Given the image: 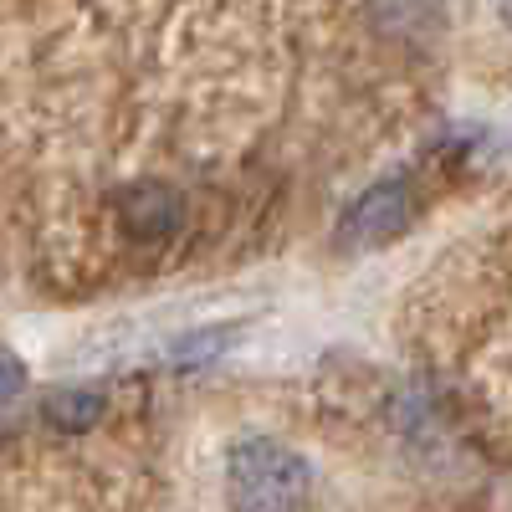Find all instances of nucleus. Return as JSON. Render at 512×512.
<instances>
[{"instance_id":"f257e3e1","label":"nucleus","mask_w":512,"mask_h":512,"mask_svg":"<svg viewBox=\"0 0 512 512\" xmlns=\"http://www.w3.org/2000/svg\"><path fill=\"white\" fill-rule=\"evenodd\" d=\"M226 502L231 512H308L313 466L277 436H246L226 456Z\"/></svg>"},{"instance_id":"39448f33","label":"nucleus","mask_w":512,"mask_h":512,"mask_svg":"<svg viewBox=\"0 0 512 512\" xmlns=\"http://www.w3.org/2000/svg\"><path fill=\"white\" fill-rule=\"evenodd\" d=\"M231 338H236V328H200L175 349V359L180 364H210V359H221V349L231 344Z\"/></svg>"},{"instance_id":"423d86ee","label":"nucleus","mask_w":512,"mask_h":512,"mask_svg":"<svg viewBox=\"0 0 512 512\" xmlns=\"http://www.w3.org/2000/svg\"><path fill=\"white\" fill-rule=\"evenodd\" d=\"M21 390H26V364H21L11 349H0V405L16 400Z\"/></svg>"},{"instance_id":"0eeeda50","label":"nucleus","mask_w":512,"mask_h":512,"mask_svg":"<svg viewBox=\"0 0 512 512\" xmlns=\"http://www.w3.org/2000/svg\"><path fill=\"white\" fill-rule=\"evenodd\" d=\"M497 11H502V26L512 31V0H497Z\"/></svg>"},{"instance_id":"f03ea898","label":"nucleus","mask_w":512,"mask_h":512,"mask_svg":"<svg viewBox=\"0 0 512 512\" xmlns=\"http://www.w3.org/2000/svg\"><path fill=\"white\" fill-rule=\"evenodd\" d=\"M405 226H410V180L384 175L344 210L338 241H344V251H374V246H390Z\"/></svg>"},{"instance_id":"20e7f679","label":"nucleus","mask_w":512,"mask_h":512,"mask_svg":"<svg viewBox=\"0 0 512 512\" xmlns=\"http://www.w3.org/2000/svg\"><path fill=\"white\" fill-rule=\"evenodd\" d=\"M41 415H47L52 431L77 436V431H88V425H98V415H103V395L93 390V384H67V390H52V395H47Z\"/></svg>"},{"instance_id":"7ed1b4c3","label":"nucleus","mask_w":512,"mask_h":512,"mask_svg":"<svg viewBox=\"0 0 512 512\" xmlns=\"http://www.w3.org/2000/svg\"><path fill=\"white\" fill-rule=\"evenodd\" d=\"M118 210H123V226L134 231V236H169L175 231V221H180V200L169 195L164 185H134V190H123V200H118Z\"/></svg>"}]
</instances>
